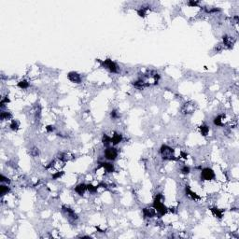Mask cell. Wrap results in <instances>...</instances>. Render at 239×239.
Masks as SVG:
<instances>
[{
    "label": "cell",
    "instance_id": "17",
    "mask_svg": "<svg viewBox=\"0 0 239 239\" xmlns=\"http://www.w3.org/2000/svg\"><path fill=\"white\" fill-rule=\"evenodd\" d=\"M11 114L9 113V112H5V111H2L1 112V114H0V118H1V120H9L11 119Z\"/></svg>",
    "mask_w": 239,
    "mask_h": 239
},
{
    "label": "cell",
    "instance_id": "30",
    "mask_svg": "<svg viewBox=\"0 0 239 239\" xmlns=\"http://www.w3.org/2000/svg\"><path fill=\"white\" fill-rule=\"evenodd\" d=\"M46 129H47V131H48V132H52V131H54V129H55V128L53 127V126H51V125H49V126H47V127H46Z\"/></svg>",
    "mask_w": 239,
    "mask_h": 239
},
{
    "label": "cell",
    "instance_id": "5",
    "mask_svg": "<svg viewBox=\"0 0 239 239\" xmlns=\"http://www.w3.org/2000/svg\"><path fill=\"white\" fill-rule=\"evenodd\" d=\"M215 178V173L211 168H204L201 173V179L202 180H212Z\"/></svg>",
    "mask_w": 239,
    "mask_h": 239
},
{
    "label": "cell",
    "instance_id": "18",
    "mask_svg": "<svg viewBox=\"0 0 239 239\" xmlns=\"http://www.w3.org/2000/svg\"><path fill=\"white\" fill-rule=\"evenodd\" d=\"M222 116H217L214 119V124L218 125V126H222Z\"/></svg>",
    "mask_w": 239,
    "mask_h": 239
},
{
    "label": "cell",
    "instance_id": "9",
    "mask_svg": "<svg viewBox=\"0 0 239 239\" xmlns=\"http://www.w3.org/2000/svg\"><path fill=\"white\" fill-rule=\"evenodd\" d=\"M100 166H102L103 168H105V170L108 173H112L114 171V165L112 164H109V162H99Z\"/></svg>",
    "mask_w": 239,
    "mask_h": 239
},
{
    "label": "cell",
    "instance_id": "4",
    "mask_svg": "<svg viewBox=\"0 0 239 239\" xmlns=\"http://www.w3.org/2000/svg\"><path fill=\"white\" fill-rule=\"evenodd\" d=\"M105 157L108 161H115L118 157V150L115 148H109L107 147L105 150Z\"/></svg>",
    "mask_w": 239,
    "mask_h": 239
},
{
    "label": "cell",
    "instance_id": "10",
    "mask_svg": "<svg viewBox=\"0 0 239 239\" xmlns=\"http://www.w3.org/2000/svg\"><path fill=\"white\" fill-rule=\"evenodd\" d=\"M63 210L67 213L68 217H70V218L73 219V220H77L78 219L77 214H76V213H75L71 208H69V207H63Z\"/></svg>",
    "mask_w": 239,
    "mask_h": 239
},
{
    "label": "cell",
    "instance_id": "21",
    "mask_svg": "<svg viewBox=\"0 0 239 239\" xmlns=\"http://www.w3.org/2000/svg\"><path fill=\"white\" fill-rule=\"evenodd\" d=\"M97 188H98L97 186H93V185H92V184L87 185V190L90 191V192H92V193L96 192V191H97Z\"/></svg>",
    "mask_w": 239,
    "mask_h": 239
},
{
    "label": "cell",
    "instance_id": "16",
    "mask_svg": "<svg viewBox=\"0 0 239 239\" xmlns=\"http://www.w3.org/2000/svg\"><path fill=\"white\" fill-rule=\"evenodd\" d=\"M8 191H9V187L5 186V185H1L0 186V194H1V196H4L5 194H8Z\"/></svg>",
    "mask_w": 239,
    "mask_h": 239
},
{
    "label": "cell",
    "instance_id": "20",
    "mask_svg": "<svg viewBox=\"0 0 239 239\" xmlns=\"http://www.w3.org/2000/svg\"><path fill=\"white\" fill-rule=\"evenodd\" d=\"M18 86L20 88H21V89H27V88L29 87V83L27 82L26 80H21V81H20L18 83Z\"/></svg>",
    "mask_w": 239,
    "mask_h": 239
},
{
    "label": "cell",
    "instance_id": "26",
    "mask_svg": "<svg viewBox=\"0 0 239 239\" xmlns=\"http://www.w3.org/2000/svg\"><path fill=\"white\" fill-rule=\"evenodd\" d=\"M0 181H1V182H6V183H9V182H10V181L8 180V178H7L3 175H1V179H0Z\"/></svg>",
    "mask_w": 239,
    "mask_h": 239
},
{
    "label": "cell",
    "instance_id": "27",
    "mask_svg": "<svg viewBox=\"0 0 239 239\" xmlns=\"http://www.w3.org/2000/svg\"><path fill=\"white\" fill-rule=\"evenodd\" d=\"M38 149H37V148H34V149H32V155L33 156H37L38 155Z\"/></svg>",
    "mask_w": 239,
    "mask_h": 239
},
{
    "label": "cell",
    "instance_id": "23",
    "mask_svg": "<svg viewBox=\"0 0 239 239\" xmlns=\"http://www.w3.org/2000/svg\"><path fill=\"white\" fill-rule=\"evenodd\" d=\"M10 128L13 131H17L19 128V122L17 121H12L10 123Z\"/></svg>",
    "mask_w": 239,
    "mask_h": 239
},
{
    "label": "cell",
    "instance_id": "6",
    "mask_svg": "<svg viewBox=\"0 0 239 239\" xmlns=\"http://www.w3.org/2000/svg\"><path fill=\"white\" fill-rule=\"evenodd\" d=\"M67 78H68V80H70V81H72V82H74V83L81 82V77H80V75L79 74V73H77V72H70V73H68Z\"/></svg>",
    "mask_w": 239,
    "mask_h": 239
},
{
    "label": "cell",
    "instance_id": "1",
    "mask_svg": "<svg viewBox=\"0 0 239 239\" xmlns=\"http://www.w3.org/2000/svg\"><path fill=\"white\" fill-rule=\"evenodd\" d=\"M162 196L161 194H158L156 197H155V200H154L153 203V207L154 209L156 210V212H158L161 216H164L165 213L167 212V208L165 207V204L162 202Z\"/></svg>",
    "mask_w": 239,
    "mask_h": 239
},
{
    "label": "cell",
    "instance_id": "2",
    "mask_svg": "<svg viewBox=\"0 0 239 239\" xmlns=\"http://www.w3.org/2000/svg\"><path fill=\"white\" fill-rule=\"evenodd\" d=\"M160 152H161V155H162L164 160H177L175 158V156L173 155L174 149H173L172 148H170V147L162 145Z\"/></svg>",
    "mask_w": 239,
    "mask_h": 239
},
{
    "label": "cell",
    "instance_id": "3",
    "mask_svg": "<svg viewBox=\"0 0 239 239\" xmlns=\"http://www.w3.org/2000/svg\"><path fill=\"white\" fill-rule=\"evenodd\" d=\"M102 66L104 67H106V69H108L109 71L112 72V73H118V71H119L118 64L110 59H106V60L102 62Z\"/></svg>",
    "mask_w": 239,
    "mask_h": 239
},
{
    "label": "cell",
    "instance_id": "24",
    "mask_svg": "<svg viewBox=\"0 0 239 239\" xmlns=\"http://www.w3.org/2000/svg\"><path fill=\"white\" fill-rule=\"evenodd\" d=\"M110 117H111V119L116 120L120 117V114L116 111V110H113V111H111V113H110Z\"/></svg>",
    "mask_w": 239,
    "mask_h": 239
},
{
    "label": "cell",
    "instance_id": "14",
    "mask_svg": "<svg viewBox=\"0 0 239 239\" xmlns=\"http://www.w3.org/2000/svg\"><path fill=\"white\" fill-rule=\"evenodd\" d=\"M102 141H103V144L105 145V146L107 148V147L111 144V137L110 136H108L107 135H104L103 136V139H102Z\"/></svg>",
    "mask_w": 239,
    "mask_h": 239
},
{
    "label": "cell",
    "instance_id": "22",
    "mask_svg": "<svg viewBox=\"0 0 239 239\" xmlns=\"http://www.w3.org/2000/svg\"><path fill=\"white\" fill-rule=\"evenodd\" d=\"M147 9L148 8H141L140 9H138V11H137V13H138V15L140 17H145L146 16V14H147Z\"/></svg>",
    "mask_w": 239,
    "mask_h": 239
},
{
    "label": "cell",
    "instance_id": "11",
    "mask_svg": "<svg viewBox=\"0 0 239 239\" xmlns=\"http://www.w3.org/2000/svg\"><path fill=\"white\" fill-rule=\"evenodd\" d=\"M87 190V185H85V184H79L76 188H75V191L77 192V193H79L80 195H82V194H84V192H85V191Z\"/></svg>",
    "mask_w": 239,
    "mask_h": 239
},
{
    "label": "cell",
    "instance_id": "28",
    "mask_svg": "<svg viewBox=\"0 0 239 239\" xmlns=\"http://www.w3.org/2000/svg\"><path fill=\"white\" fill-rule=\"evenodd\" d=\"M63 174H64L63 172L57 173V174H55V175H53V176H52V178H53V179H57L58 178H61V176L63 175Z\"/></svg>",
    "mask_w": 239,
    "mask_h": 239
},
{
    "label": "cell",
    "instance_id": "13",
    "mask_svg": "<svg viewBox=\"0 0 239 239\" xmlns=\"http://www.w3.org/2000/svg\"><path fill=\"white\" fill-rule=\"evenodd\" d=\"M186 195L187 196H189L190 198H191L192 200H197V199H200V197L197 195L195 192H193V191H191V189L189 188L188 186L186 187Z\"/></svg>",
    "mask_w": 239,
    "mask_h": 239
},
{
    "label": "cell",
    "instance_id": "25",
    "mask_svg": "<svg viewBox=\"0 0 239 239\" xmlns=\"http://www.w3.org/2000/svg\"><path fill=\"white\" fill-rule=\"evenodd\" d=\"M180 171L182 174H185V175H186V174H189V173H190V167L187 166V165H185V166H183V167L181 168Z\"/></svg>",
    "mask_w": 239,
    "mask_h": 239
},
{
    "label": "cell",
    "instance_id": "12",
    "mask_svg": "<svg viewBox=\"0 0 239 239\" xmlns=\"http://www.w3.org/2000/svg\"><path fill=\"white\" fill-rule=\"evenodd\" d=\"M122 140V136L121 135V134H117L115 133L114 135H113V136L111 137V144H113V145H116V144L120 143L121 141Z\"/></svg>",
    "mask_w": 239,
    "mask_h": 239
},
{
    "label": "cell",
    "instance_id": "29",
    "mask_svg": "<svg viewBox=\"0 0 239 239\" xmlns=\"http://www.w3.org/2000/svg\"><path fill=\"white\" fill-rule=\"evenodd\" d=\"M190 6H192V7H195V6H197L198 4H199V2L198 1H190V2L188 3Z\"/></svg>",
    "mask_w": 239,
    "mask_h": 239
},
{
    "label": "cell",
    "instance_id": "8",
    "mask_svg": "<svg viewBox=\"0 0 239 239\" xmlns=\"http://www.w3.org/2000/svg\"><path fill=\"white\" fill-rule=\"evenodd\" d=\"M234 43V41L232 39V37H228V36H224V37H223V45H224V47H227L228 49H231V48H233Z\"/></svg>",
    "mask_w": 239,
    "mask_h": 239
},
{
    "label": "cell",
    "instance_id": "7",
    "mask_svg": "<svg viewBox=\"0 0 239 239\" xmlns=\"http://www.w3.org/2000/svg\"><path fill=\"white\" fill-rule=\"evenodd\" d=\"M144 218H153L156 215V210L153 208H144L143 209Z\"/></svg>",
    "mask_w": 239,
    "mask_h": 239
},
{
    "label": "cell",
    "instance_id": "19",
    "mask_svg": "<svg viewBox=\"0 0 239 239\" xmlns=\"http://www.w3.org/2000/svg\"><path fill=\"white\" fill-rule=\"evenodd\" d=\"M200 131H201V134L203 136H207L209 132V128L207 127V125H202V126H200Z\"/></svg>",
    "mask_w": 239,
    "mask_h": 239
},
{
    "label": "cell",
    "instance_id": "15",
    "mask_svg": "<svg viewBox=\"0 0 239 239\" xmlns=\"http://www.w3.org/2000/svg\"><path fill=\"white\" fill-rule=\"evenodd\" d=\"M211 211H212L213 214H214L216 217H218L219 219L222 218L223 210H220V209H218V208H212V209H211Z\"/></svg>",
    "mask_w": 239,
    "mask_h": 239
}]
</instances>
